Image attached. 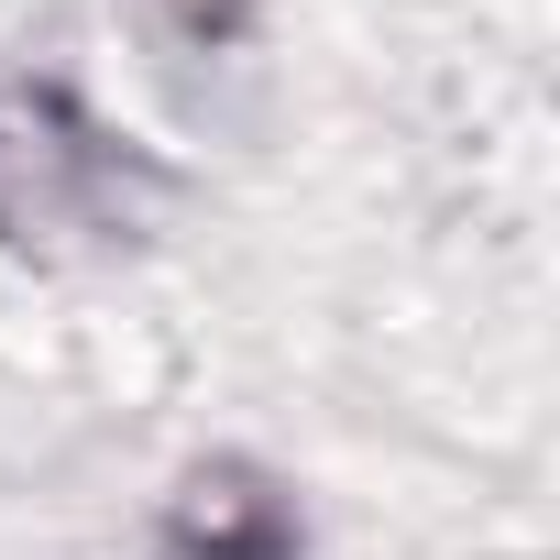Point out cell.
Listing matches in <instances>:
<instances>
[{
  "label": "cell",
  "instance_id": "cell-1",
  "mask_svg": "<svg viewBox=\"0 0 560 560\" xmlns=\"http://www.w3.org/2000/svg\"><path fill=\"white\" fill-rule=\"evenodd\" d=\"M121 209H132V165L67 89H0V242L67 253Z\"/></svg>",
  "mask_w": 560,
  "mask_h": 560
},
{
  "label": "cell",
  "instance_id": "cell-2",
  "mask_svg": "<svg viewBox=\"0 0 560 560\" xmlns=\"http://www.w3.org/2000/svg\"><path fill=\"white\" fill-rule=\"evenodd\" d=\"M176 549L187 560H287L298 549V505L242 462H198L176 483Z\"/></svg>",
  "mask_w": 560,
  "mask_h": 560
},
{
  "label": "cell",
  "instance_id": "cell-3",
  "mask_svg": "<svg viewBox=\"0 0 560 560\" xmlns=\"http://www.w3.org/2000/svg\"><path fill=\"white\" fill-rule=\"evenodd\" d=\"M165 23H176V45H220L242 23V0H165Z\"/></svg>",
  "mask_w": 560,
  "mask_h": 560
}]
</instances>
